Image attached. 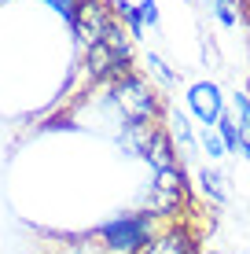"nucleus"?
Here are the masks:
<instances>
[{"mask_svg": "<svg viewBox=\"0 0 250 254\" xmlns=\"http://www.w3.org/2000/svg\"><path fill=\"white\" fill-rule=\"evenodd\" d=\"M148 70H151L154 77H158L162 85H173V81H177V74H173V70H169L166 63H162L158 56H148Z\"/></svg>", "mask_w": 250, "mask_h": 254, "instance_id": "ddd939ff", "label": "nucleus"}, {"mask_svg": "<svg viewBox=\"0 0 250 254\" xmlns=\"http://www.w3.org/2000/svg\"><path fill=\"white\" fill-rule=\"evenodd\" d=\"M158 191H177V195H188V181H184V166H173V170H158L154 173V185Z\"/></svg>", "mask_w": 250, "mask_h": 254, "instance_id": "1a4fd4ad", "label": "nucleus"}, {"mask_svg": "<svg viewBox=\"0 0 250 254\" xmlns=\"http://www.w3.org/2000/svg\"><path fill=\"white\" fill-rule=\"evenodd\" d=\"M213 15H217L225 26H239L243 7H239V0H217V4H213Z\"/></svg>", "mask_w": 250, "mask_h": 254, "instance_id": "f8f14e48", "label": "nucleus"}, {"mask_svg": "<svg viewBox=\"0 0 250 254\" xmlns=\"http://www.w3.org/2000/svg\"><path fill=\"white\" fill-rule=\"evenodd\" d=\"M166 229H169L166 221H158L154 214L140 210V214H125V217H118V221L103 225L96 232V240L107 254H140L154 236L166 232Z\"/></svg>", "mask_w": 250, "mask_h": 254, "instance_id": "f257e3e1", "label": "nucleus"}, {"mask_svg": "<svg viewBox=\"0 0 250 254\" xmlns=\"http://www.w3.org/2000/svg\"><path fill=\"white\" fill-rule=\"evenodd\" d=\"M202 254H217V251H202Z\"/></svg>", "mask_w": 250, "mask_h": 254, "instance_id": "2eb2a0df", "label": "nucleus"}, {"mask_svg": "<svg viewBox=\"0 0 250 254\" xmlns=\"http://www.w3.org/2000/svg\"><path fill=\"white\" fill-rule=\"evenodd\" d=\"M110 107L122 115V122H162V100L140 74H125L107 85Z\"/></svg>", "mask_w": 250, "mask_h": 254, "instance_id": "f03ea898", "label": "nucleus"}, {"mask_svg": "<svg viewBox=\"0 0 250 254\" xmlns=\"http://www.w3.org/2000/svg\"><path fill=\"white\" fill-rule=\"evenodd\" d=\"M188 107H192V115L202 122V129H213L217 126V118L225 115V96L213 81H199L188 89Z\"/></svg>", "mask_w": 250, "mask_h": 254, "instance_id": "20e7f679", "label": "nucleus"}, {"mask_svg": "<svg viewBox=\"0 0 250 254\" xmlns=\"http://www.w3.org/2000/svg\"><path fill=\"white\" fill-rule=\"evenodd\" d=\"M232 118H236L243 140L250 144V96H247V92H236V96H232Z\"/></svg>", "mask_w": 250, "mask_h": 254, "instance_id": "9d476101", "label": "nucleus"}, {"mask_svg": "<svg viewBox=\"0 0 250 254\" xmlns=\"http://www.w3.org/2000/svg\"><path fill=\"white\" fill-rule=\"evenodd\" d=\"M140 22H158V7H154V0H144L140 4Z\"/></svg>", "mask_w": 250, "mask_h": 254, "instance_id": "4468645a", "label": "nucleus"}, {"mask_svg": "<svg viewBox=\"0 0 250 254\" xmlns=\"http://www.w3.org/2000/svg\"><path fill=\"white\" fill-rule=\"evenodd\" d=\"M140 254H202L195 247V232L188 225H169L166 232H158Z\"/></svg>", "mask_w": 250, "mask_h": 254, "instance_id": "39448f33", "label": "nucleus"}, {"mask_svg": "<svg viewBox=\"0 0 250 254\" xmlns=\"http://www.w3.org/2000/svg\"><path fill=\"white\" fill-rule=\"evenodd\" d=\"M148 162L154 166V173L158 170H173V166H180L177 159V144H173V136H169V129L162 126L158 129V136H154V144H151V151H148Z\"/></svg>", "mask_w": 250, "mask_h": 254, "instance_id": "0eeeda50", "label": "nucleus"}, {"mask_svg": "<svg viewBox=\"0 0 250 254\" xmlns=\"http://www.w3.org/2000/svg\"><path fill=\"white\" fill-rule=\"evenodd\" d=\"M114 7L107 4V0H77V11H74V33L77 41H81V48H96L103 45V37H107V30L114 26Z\"/></svg>", "mask_w": 250, "mask_h": 254, "instance_id": "7ed1b4c3", "label": "nucleus"}, {"mask_svg": "<svg viewBox=\"0 0 250 254\" xmlns=\"http://www.w3.org/2000/svg\"><path fill=\"white\" fill-rule=\"evenodd\" d=\"M199 144H202V151L210 155V159H225V155H228V147H225V140H221L217 129H202V133H199Z\"/></svg>", "mask_w": 250, "mask_h": 254, "instance_id": "9b49d317", "label": "nucleus"}, {"mask_svg": "<svg viewBox=\"0 0 250 254\" xmlns=\"http://www.w3.org/2000/svg\"><path fill=\"white\" fill-rule=\"evenodd\" d=\"M158 129H162V122H122V147L129 155H140V159H148V151H151V144H154V136H158Z\"/></svg>", "mask_w": 250, "mask_h": 254, "instance_id": "423d86ee", "label": "nucleus"}, {"mask_svg": "<svg viewBox=\"0 0 250 254\" xmlns=\"http://www.w3.org/2000/svg\"><path fill=\"white\" fill-rule=\"evenodd\" d=\"M247 96H250V85H247Z\"/></svg>", "mask_w": 250, "mask_h": 254, "instance_id": "dca6fc26", "label": "nucleus"}, {"mask_svg": "<svg viewBox=\"0 0 250 254\" xmlns=\"http://www.w3.org/2000/svg\"><path fill=\"white\" fill-rule=\"evenodd\" d=\"M225 185H228V177H225L221 170H206V166L199 170V188H202V195L210 199L213 206L228 203V188H225Z\"/></svg>", "mask_w": 250, "mask_h": 254, "instance_id": "6e6552de", "label": "nucleus"}]
</instances>
